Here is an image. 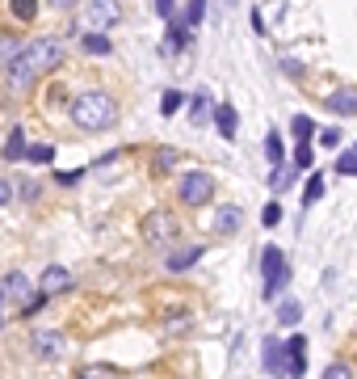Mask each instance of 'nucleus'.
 <instances>
[{
    "instance_id": "obj_1",
    "label": "nucleus",
    "mask_w": 357,
    "mask_h": 379,
    "mask_svg": "<svg viewBox=\"0 0 357 379\" xmlns=\"http://www.w3.org/2000/svg\"><path fill=\"white\" fill-rule=\"evenodd\" d=\"M59 55H63V46H59L55 38H34V42H25V46L13 55V63H8V89L21 93L29 80H38L42 72L59 68Z\"/></svg>"
},
{
    "instance_id": "obj_2",
    "label": "nucleus",
    "mask_w": 357,
    "mask_h": 379,
    "mask_svg": "<svg viewBox=\"0 0 357 379\" xmlns=\"http://www.w3.org/2000/svg\"><path fill=\"white\" fill-rule=\"evenodd\" d=\"M72 118H76L80 131H109L118 122V101L101 89H88L72 101Z\"/></svg>"
},
{
    "instance_id": "obj_3",
    "label": "nucleus",
    "mask_w": 357,
    "mask_h": 379,
    "mask_svg": "<svg viewBox=\"0 0 357 379\" xmlns=\"http://www.w3.org/2000/svg\"><path fill=\"white\" fill-rule=\"evenodd\" d=\"M261 274H265V283H261V300H278L282 287L290 283V266H286V257H282L278 245L261 249Z\"/></svg>"
},
{
    "instance_id": "obj_4",
    "label": "nucleus",
    "mask_w": 357,
    "mask_h": 379,
    "mask_svg": "<svg viewBox=\"0 0 357 379\" xmlns=\"http://www.w3.org/2000/svg\"><path fill=\"white\" fill-rule=\"evenodd\" d=\"M210 194H215L210 173H185V177H181V203L202 207V203H210Z\"/></svg>"
},
{
    "instance_id": "obj_5",
    "label": "nucleus",
    "mask_w": 357,
    "mask_h": 379,
    "mask_svg": "<svg viewBox=\"0 0 357 379\" xmlns=\"http://www.w3.org/2000/svg\"><path fill=\"white\" fill-rule=\"evenodd\" d=\"M173 232H177V224H173L168 211H151V215L143 219V240H147V245H168Z\"/></svg>"
},
{
    "instance_id": "obj_6",
    "label": "nucleus",
    "mask_w": 357,
    "mask_h": 379,
    "mask_svg": "<svg viewBox=\"0 0 357 379\" xmlns=\"http://www.w3.org/2000/svg\"><path fill=\"white\" fill-rule=\"evenodd\" d=\"M84 13H88V25H93V30H109V25L122 17L118 0H88V4H84Z\"/></svg>"
},
{
    "instance_id": "obj_7",
    "label": "nucleus",
    "mask_w": 357,
    "mask_h": 379,
    "mask_svg": "<svg viewBox=\"0 0 357 379\" xmlns=\"http://www.w3.org/2000/svg\"><path fill=\"white\" fill-rule=\"evenodd\" d=\"M303 350H307V338H303V333H295V338L286 342V375H290V379H303V371H307Z\"/></svg>"
},
{
    "instance_id": "obj_8",
    "label": "nucleus",
    "mask_w": 357,
    "mask_h": 379,
    "mask_svg": "<svg viewBox=\"0 0 357 379\" xmlns=\"http://www.w3.org/2000/svg\"><path fill=\"white\" fill-rule=\"evenodd\" d=\"M67 287H72V274H67L63 266H46L42 278H38V291H42V295H59V291H67Z\"/></svg>"
},
{
    "instance_id": "obj_9",
    "label": "nucleus",
    "mask_w": 357,
    "mask_h": 379,
    "mask_svg": "<svg viewBox=\"0 0 357 379\" xmlns=\"http://www.w3.org/2000/svg\"><path fill=\"white\" fill-rule=\"evenodd\" d=\"M261 363H265V371H269V375H286V342L269 338V342H265V359H261Z\"/></svg>"
},
{
    "instance_id": "obj_10",
    "label": "nucleus",
    "mask_w": 357,
    "mask_h": 379,
    "mask_svg": "<svg viewBox=\"0 0 357 379\" xmlns=\"http://www.w3.org/2000/svg\"><path fill=\"white\" fill-rule=\"evenodd\" d=\"M4 295L8 300H21V304H29V295H34V287H29V278L21 274V270H13V274H4Z\"/></svg>"
},
{
    "instance_id": "obj_11",
    "label": "nucleus",
    "mask_w": 357,
    "mask_h": 379,
    "mask_svg": "<svg viewBox=\"0 0 357 379\" xmlns=\"http://www.w3.org/2000/svg\"><path fill=\"white\" fill-rule=\"evenodd\" d=\"M240 224H244V211H240V207H223V211L215 215V232H223V236L240 232Z\"/></svg>"
},
{
    "instance_id": "obj_12",
    "label": "nucleus",
    "mask_w": 357,
    "mask_h": 379,
    "mask_svg": "<svg viewBox=\"0 0 357 379\" xmlns=\"http://www.w3.org/2000/svg\"><path fill=\"white\" fill-rule=\"evenodd\" d=\"M34 350H38L42 359H59V354H63V338H59V333H34Z\"/></svg>"
},
{
    "instance_id": "obj_13",
    "label": "nucleus",
    "mask_w": 357,
    "mask_h": 379,
    "mask_svg": "<svg viewBox=\"0 0 357 379\" xmlns=\"http://www.w3.org/2000/svg\"><path fill=\"white\" fill-rule=\"evenodd\" d=\"M328 110H337V114H357V89H337V93H328Z\"/></svg>"
},
{
    "instance_id": "obj_14",
    "label": "nucleus",
    "mask_w": 357,
    "mask_h": 379,
    "mask_svg": "<svg viewBox=\"0 0 357 379\" xmlns=\"http://www.w3.org/2000/svg\"><path fill=\"white\" fill-rule=\"evenodd\" d=\"M198 257H202V249L198 245H189V249H177V253H168V270H189V266H198Z\"/></svg>"
},
{
    "instance_id": "obj_15",
    "label": "nucleus",
    "mask_w": 357,
    "mask_h": 379,
    "mask_svg": "<svg viewBox=\"0 0 357 379\" xmlns=\"http://www.w3.org/2000/svg\"><path fill=\"white\" fill-rule=\"evenodd\" d=\"M215 127H219L223 139H236V127H240V122H236V110H231V105H219V110H215Z\"/></svg>"
},
{
    "instance_id": "obj_16",
    "label": "nucleus",
    "mask_w": 357,
    "mask_h": 379,
    "mask_svg": "<svg viewBox=\"0 0 357 379\" xmlns=\"http://www.w3.org/2000/svg\"><path fill=\"white\" fill-rule=\"evenodd\" d=\"M295 177H299V169H295V165H274L269 190H278V194H282V190H290V186H295Z\"/></svg>"
},
{
    "instance_id": "obj_17",
    "label": "nucleus",
    "mask_w": 357,
    "mask_h": 379,
    "mask_svg": "<svg viewBox=\"0 0 357 379\" xmlns=\"http://www.w3.org/2000/svg\"><path fill=\"white\" fill-rule=\"evenodd\" d=\"M202 17H206V0H189V4H185V8L177 13V25H185V30H194V25H198Z\"/></svg>"
},
{
    "instance_id": "obj_18",
    "label": "nucleus",
    "mask_w": 357,
    "mask_h": 379,
    "mask_svg": "<svg viewBox=\"0 0 357 379\" xmlns=\"http://www.w3.org/2000/svg\"><path fill=\"white\" fill-rule=\"evenodd\" d=\"M185 42H189V30L173 21V25H168V34H164V55H177V51H181Z\"/></svg>"
},
{
    "instance_id": "obj_19",
    "label": "nucleus",
    "mask_w": 357,
    "mask_h": 379,
    "mask_svg": "<svg viewBox=\"0 0 357 379\" xmlns=\"http://www.w3.org/2000/svg\"><path fill=\"white\" fill-rule=\"evenodd\" d=\"M25 152H29V148H25V131L13 127V131H8V143H4V160H21Z\"/></svg>"
},
{
    "instance_id": "obj_20",
    "label": "nucleus",
    "mask_w": 357,
    "mask_h": 379,
    "mask_svg": "<svg viewBox=\"0 0 357 379\" xmlns=\"http://www.w3.org/2000/svg\"><path fill=\"white\" fill-rule=\"evenodd\" d=\"M84 51H88V55H109L114 46H109V38H105L101 30H88V34H84Z\"/></svg>"
},
{
    "instance_id": "obj_21",
    "label": "nucleus",
    "mask_w": 357,
    "mask_h": 379,
    "mask_svg": "<svg viewBox=\"0 0 357 379\" xmlns=\"http://www.w3.org/2000/svg\"><path fill=\"white\" fill-rule=\"evenodd\" d=\"M76 379H118V371H114V367H105V363H88V367H80V371H76Z\"/></svg>"
},
{
    "instance_id": "obj_22",
    "label": "nucleus",
    "mask_w": 357,
    "mask_h": 379,
    "mask_svg": "<svg viewBox=\"0 0 357 379\" xmlns=\"http://www.w3.org/2000/svg\"><path fill=\"white\" fill-rule=\"evenodd\" d=\"M265 156H269V165H282L286 148H282V135H278V131H269V135H265Z\"/></svg>"
},
{
    "instance_id": "obj_23",
    "label": "nucleus",
    "mask_w": 357,
    "mask_h": 379,
    "mask_svg": "<svg viewBox=\"0 0 357 379\" xmlns=\"http://www.w3.org/2000/svg\"><path fill=\"white\" fill-rule=\"evenodd\" d=\"M299 316H303V304H299V300H282V304H278V321H282V325H295Z\"/></svg>"
},
{
    "instance_id": "obj_24",
    "label": "nucleus",
    "mask_w": 357,
    "mask_h": 379,
    "mask_svg": "<svg viewBox=\"0 0 357 379\" xmlns=\"http://www.w3.org/2000/svg\"><path fill=\"white\" fill-rule=\"evenodd\" d=\"M8 8H13V17H17V21H34L38 0H8Z\"/></svg>"
},
{
    "instance_id": "obj_25",
    "label": "nucleus",
    "mask_w": 357,
    "mask_h": 379,
    "mask_svg": "<svg viewBox=\"0 0 357 379\" xmlns=\"http://www.w3.org/2000/svg\"><path fill=\"white\" fill-rule=\"evenodd\" d=\"M311 135H316V122H311L307 114H295V139H299V143H307Z\"/></svg>"
},
{
    "instance_id": "obj_26",
    "label": "nucleus",
    "mask_w": 357,
    "mask_h": 379,
    "mask_svg": "<svg viewBox=\"0 0 357 379\" xmlns=\"http://www.w3.org/2000/svg\"><path fill=\"white\" fill-rule=\"evenodd\" d=\"M25 156H29L34 165H50V156H55V148H50V143H34V148H29Z\"/></svg>"
},
{
    "instance_id": "obj_27",
    "label": "nucleus",
    "mask_w": 357,
    "mask_h": 379,
    "mask_svg": "<svg viewBox=\"0 0 357 379\" xmlns=\"http://www.w3.org/2000/svg\"><path fill=\"white\" fill-rule=\"evenodd\" d=\"M181 105H185V97H181V93H173V89H168V93H164V101H160V110H164V114H177Z\"/></svg>"
},
{
    "instance_id": "obj_28",
    "label": "nucleus",
    "mask_w": 357,
    "mask_h": 379,
    "mask_svg": "<svg viewBox=\"0 0 357 379\" xmlns=\"http://www.w3.org/2000/svg\"><path fill=\"white\" fill-rule=\"evenodd\" d=\"M295 169H299V173L311 169V143H299V148H295Z\"/></svg>"
},
{
    "instance_id": "obj_29",
    "label": "nucleus",
    "mask_w": 357,
    "mask_h": 379,
    "mask_svg": "<svg viewBox=\"0 0 357 379\" xmlns=\"http://www.w3.org/2000/svg\"><path fill=\"white\" fill-rule=\"evenodd\" d=\"M189 114H194V122H202V118L210 114V101H206V97H194V101H189Z\"/></svg>"
},
{
    "instance_id": "obj_30",
    "label": "nucleus",
    "mask_w": 357,
    "mask_h": 379,
    "mask_svg": "<svg viewBox=\"0 0 357 379\" xmlns=\"http://www.w3.org/2000/svg\"><path fill=\"white\" fill-rule=\"evenodd\" d=\"M261 224H265V228H278V224H282V207H278V203H269V207H265V215H261Z\"/></svg>"
},
{
    "instance_id": "obj_31",
    "label": "nucleus",
    "mask_w": 357,
    "mask_h": 379,
    "mask_svg": "<svg viewBox=\"0 0 357 379\" xmlns=\"http://www.w3.org/2000/svg\"><path fill=\"white\" fill-rule=\"evenodd\" d=\"M324 379H353V371H349L345 363H328V367H324Z\"/></svg>"
},
{
    "instance_id": "obj_32",
    "label": "nucleus",
    "mask_w": 357,
    "mask_h": 379,
    "mask_svg": "<svg viewBox=\"0 0 357 379\" xmlns=\"http://www.w3.org/2000/svg\"><path fill=\"white\" fill-rule=\"evenodd\" d=\"M320 194H324V177H311V181H307V194H303V198H307V207H311Z\"/></svg>"
},
{
    "instance_id": "obj_33",
    "label": "nucleus",
    "mask_w": 357,
    "mask_h": 379,
    "mask_svg": "<svg viewBox=\"0 0 357 379\" xmlns=\"http://www.w3.org/2000/svg\"><path fill=\"white\" fill-rule=\"evenodd\" d=\"M337 173H353L357 177V152H345V156L337 160Z\"/></svg>"
},
{
    "instance_id": "obj_34",
    "label": "nucleus",
    "mask_w": 357,
    "mask_h": 379,
    "mask_svg": "<svg viewBox=\"0 0 357 379\" xmlns=\"http://www.w3.org/2000/svg\"><path fill=\"white\" fill-rule=\"evenodd\" d=\"M156 13H160L164 21H177V0H156Z\"/></svg>"
},
{
    "instance_id": "obj_35",
    "label": "nucleus",
    "mask_w": 357,
    "mask_h": 379,
    "mask_svg": "<svg viewBox=\"0 0 357 379\" xmlns=\"http://www.w3.org/2000/svg\"><path fill=\"white\" fill-rule=\"evenodd\" d=\"M320 143H324V148H337V143H341V131H337V127H324V131H320Z\"/></svg>"
},
{
    "instance_id": "obj_36",
    "label": "nucleus",
    "mask_w": 357,
    "mask_h": 379,
    "mask_svg": "<svg viewBox=\"0 0 357 379\" xmlns=\"http://www.w3.org/2000/svg\"><path fill=\"white\" fill-rule=\"evenodd\" d=\"M173 165H177V152H160L156 156V173H168Z\"/></svg>"
},
{
    "instance_id": "obj_37",
    "label": "nucleus",
    "mask_w": 357,
    "mask_h": 379,
    "mask_svg": "<svg viewBox=\"0 0 357 379\" xmlns=\"http://www.w3.org/2000/svg\"><path fill=\"white\" fill-rule=\"evenodd\" d=\"M185 329H189V316H173V325L164 333H185Z\"/></svg>"
},
{
    "instance_id": "obj_38",
    "label": "nucleus",
    "mask_w": 357,
    "mask_h": 379,
    "mask_svg": "<svg viewBox=\"0 0 357 379\" xmlns=\"http://www.w3.org/2000/svg\"><path fill=\"white\" fill-rule=\"evenodd\" d=\"M72 181H80V169H72V173H59V186H72Z\"/></svg>"
},
{
    "instance_id": "obj_39",
    "label": "nucleus",
    "mask_w": 357,
    "mask_h": 379,
    "mask_svg": "<svg viewBox=\"0 0 357 379\" xmlns=\"http://www.w3.org/2000/svg\"><path fill=\"white\" fill-rule=\"evenodd\" d=\"M8 198H13V190H8V181H0V207H4Z\"/></svg>"
},
{
    "instance_id": "obj_40",
    "label": "nucleus",
    "mask_w": 357,
    "mask_h": 379,
    "mask_svg": "<svg viewBox=\"0 0 357 379\" xmlns=\"http://www.w3.org/2000/svg\"><path fill=\"white\" fill-rule=\"evenodd\" d=\"M46 4H55V8H72L76 0H46Z\"/></svg>"
},
{
    "instance_id": "obj_41",
    "label": "nucleus",
    "mask_w": 357,
    "mask_h": 379,
    "mask_svg": "<svg viewBox=\"0 0 357 379\" xmlns=\"http://www.w3.org/2000/svg\"><path fill=\"white\" fill-rule=\"evenodd\" d=\"M0 304H4V287H0Z\"/></svg>"
},
{
    "instance_id": "obj_42",
    "label": "nucleus",
    "mask_w": 357,
    "mask_h": 379,
    "mask_svg": "<svg viewBox=\"0 0 357 379\" xmlns=\"http://www.w3.org/2000/svg\"><path fill=\"white\" fill-rule=\"evenodd\" d=\"M227 4H236V0H227Z\"/></svg>"
},
{
    "instance_id": "obj_43",
    "label": "nucleus",
    "mask_w": 357,
    "mask_h": 379,
    "mask_svg": "<svg viewBox=\"0 0 357 379\" xmlns=\"http://www.w3.org/2000/svg\"><path fill=\"white\" fill-rule=\"evenodd\" d=\"M0 325H4V316H0Z\"/></svg>"
}]
</instances>
